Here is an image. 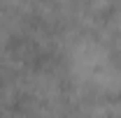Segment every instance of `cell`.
I'll use <instances>...</instances> for the list:
<instances>
[{"label": "cell", "instance_id": "cell-1", "mask_svg": "<svg viewBox=\"0 0 121 118\" xmlns=\"http://www.w3.org/2000/svg\"><path fill=\"white\" fill-rule=\"evenodd\" d=\"M60 67L77 100L117 97L121 93L114 46L98 30H68L60 39Z\"/></svg>", "mask_w": 121, "mask_h": 118}, {"label": "cell", "instance_id": "cell-2", "mask_svg": "<svg viewBox=\"0 0 121 118\" xmlns=\"http://www.w3.org/2000/svg\"><path fill=\"white\" fill-rule=\"evenodd\" d=\"M109 39V37H107ZM112 42V46H114V53H117V60H119V70H121V42L119 39H109Z\"/></svg>", "mask_w": 121, "mask_h": 118}]
</instances>
